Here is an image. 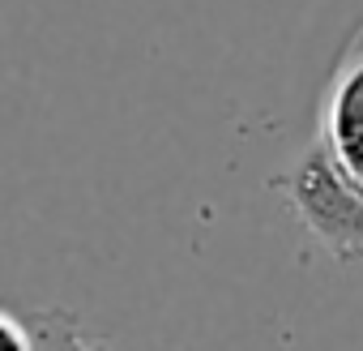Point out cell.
I'll return each mask as SVG.
<instances>
[{
  "instance_id": "1",
  "label": "cell",
  "mask_w": 363,
  "mask_h": 351,
  "mask_svg": "<svg viewBox=\"0 0 363 351\" xmlns=\"http://www.w3.org/2000/svg\"><path fill=\"white\" fill-rule=\"evenodd\" d=\"M286 210L299 219V227L337 261L354 266L363 261V185H354L333 158L329 141L316 137L295 154V163L269 180Z\"/></svg>"
},
{
  "instance_id": "2",
  "label": "cell",
  "mask_w": 363,
  "mask_h": 351,
  "mask_svg": "<svg viewBox=\"0 0 363 351\" xmlns=\"http://www.w3.org/2000/svg\"><path fill=\"white\" fill-rule=\"evenodd\" d=\"M320 137L329 141L342 171L354 185H363V56L350 60V69L337 77V86L329 94V107H325Z\"/></svg>"
},
{
  "instance_id": "3",
  "label": "cell",
  "mask_w": 363,
  "mask_h": 351,
  "mask_svg": "<svg viewBox=\"0 0 363 351\" xmlns=\"http://www.w3.org/2000/svg\"><path fill=\"white\" fill-rule=\"evenodd\" d=\"M30 325H35L39 351H111L103 338H90L82 330L77 313H65V308H39L30 313Z\"/></svg>"
},
{
  "instance_id": "4",
  "label": "cell",
  "mask_w": 363,
  "mask_h": 351,
  "mask_svg": "<svg viewBox=\"0 0 363 351\" xmlns=\"http://www.w3.org/2000/svg\"><path fill=\"white\" fill-rule=\"evenodd\" d=\"M0 351H39V338H35V325L30 317L22 313H0Z\"/></svg>"
}]
</instances>
